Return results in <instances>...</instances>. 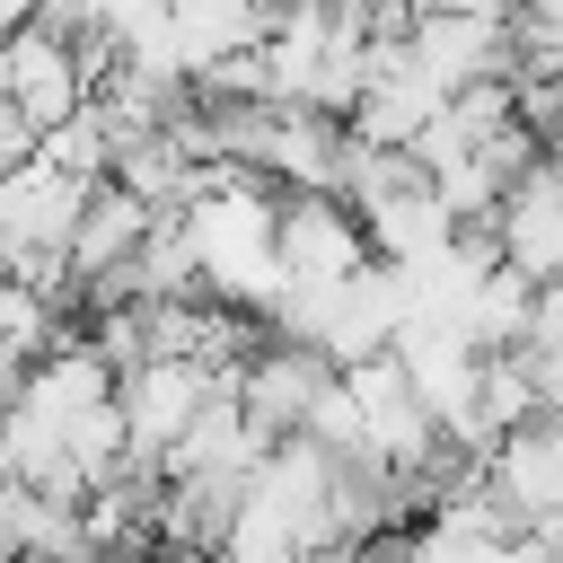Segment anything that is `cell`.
<instances>
[{"label":"cell","mask_w":563,"mask_h":563,"mask_svg":"<svg viewBox=\"0 0 563 563\" xmlns=\"http://www.w3.org/2000/svg\"><path fill=\"white\" fill-rule=\"evenodd\" d=\"M334 361L317 352V343H290V334H273L264 325V343L229 369V405H238V422L273 449V440H299L308 422H317V405L334 396Z\"/></svg>","instance_id":"1"},{"label":"cell","mask_w":563,"mask_h":563,"mask_svg":"<svg viewBox=\"0 0 563 563\" xmlns=\"http://www.w3.org/2000/svg\"><path fill=\"white\" fill-rule=\"evenodd\" d=\"M0 97L26 114V132L44 141L53 123H70L79 106H97V79L79 70V53L53 35V26H35V18H9L0 26Z\"/></svg>","instance_id":"2"},{"label":"cell","mask_w":563,"mask_h":563,"mask_svg":"<svg viewBox=\"0 0 563 563\" xmlns=\"http://www.w3.org/2000/svg\"><path fill=\"white\" fill-rule=\"evenodd\" d=\"M484 493L510 528H537V519H563V396L537 405L528 422H510L493 449H484Z\"/></svg>","instance_id":"3"},{"label":"cell","mask_w":563,"mask_h":563,"mask_svg":"<svg viewBox=\"0 0 563 563\" xmlns=\"http://www.w3.org/2000/svg\"><path fill=\"white\" fill-rule=\"evenodd\" d=\"M273 255L290 282H352L369 273V229L343 194H273Z\"/></svg>","instance_id":"4"},{"label":"cell","mask_w":563,"mask_h":563,"mask_svg":"<svg viewBox=\"0 0 563 563\" xmlns=\"http://www.w3.org/2000/svg\"><path fill=\"white\" fill-rule=\"evenodd\" d=\"M220 387H229V378L202 369V361H141V369H123V378H114V405H123L132 457H158V466H167V449L194 431V413H202Z\"/></svg>","instance_id":"5"},{"label":"cell","mask_w":563,"mask_h":563,"mask_svg":"<svg viewBox=\"0 0 563 563\" xmlns=\"http://www.w3.org/2000/svg\"><path fill=\"white\" fill-rule=\"evenodd\" d=\"M493 229H501V264H510V273L563 282V158H537V167L501 194Z\"/></svg>","instance_id":"6"},{"label":"cell","mask_w":563,"mask_h":563,"mask_svg":"<svg viewBox=\"0 0 563 563\" xmlns=\"http://www.w3.org/2000/svg\"><path fill=\"white\" fill-rule=\"evenodd\" d=\"M510 361L537 378V396H545V405L563 396V282H537V299H528V325H519Z\"/></svg>","instance_id":"7"}]
</instances>
